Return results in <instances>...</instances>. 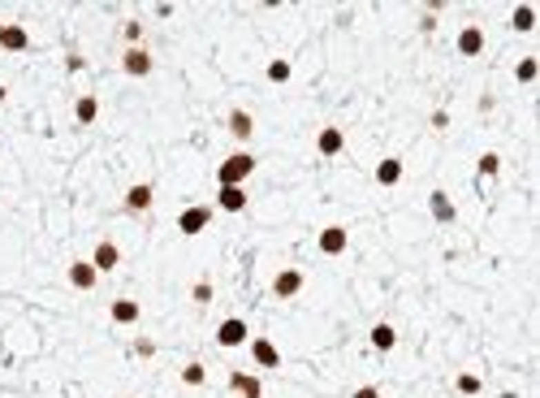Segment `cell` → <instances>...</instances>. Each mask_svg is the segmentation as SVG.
<instances>
[{
  "label": "cell",
  "mask_w": 540,
  "mask_h": 398,
  "mask_svg": "<svg viewBox=\"0 0 540 398\" xmlns=\"http://www.w3.org/2000/svg\"><path fill=\"white\" fill-rule=\"evenodd\" d=\"M251 173H255V156L251 152H234V156H225V161H221L217 178H221V186H242Z\"/></svg>",
  "instance_id": "cell-1"
},
{
  "label": "cell",
  "mask_w": 540,
  "mask_h": 398,
  "mask_svg": "<svg viewBox=\"0 0 540 398\" xmlns=\"http://www.w3.org/2000/svg\"><path fill=\"white\" fill-rule=\"evenodd\" d=\"M299 290H303V273H299V268H281L277 281H272V295L277 299H294Z\"/></svg>",
  "instance_id": "cell-2"
},
{
  "label": "cell",
  "mask_w": 540,
  "mask_h": 398,
  "mask_svg": "<svg viewBox=\"0 0 540 398\" xmlns=\"http://www.w3.org/2000/svg\"><path fill=\"white\" fill-rule=\"evenodd\" d=\"M208 221H212V208H186L182 217H177V230L182 234H203Z\"/></svg>",
  "instance_id": "cell-3"
},
{
  "label": "cell",
  "mask_w": 540,
  "mask_h": 398,
  "mask_svg": "<svg viewBox=\"0 0 540 398\" xmlns=\"http://www.w3.org/2000/svg\"><path fill=\"white\" fill-rule=\"evenodd\" d=\"M121 66H126V74L143 78V74H152V52H147V48H130V52L121 57Z\"/></svg>",
  "instance_id": "cell-4"
},
{
  "label": "cell",
  "mask_w": 540,
  "mask_h": 398,
  "mask_svg": "<svg viewBox=\"0 0 540 398\" xmlns=\"http://www.w3.org/2000/svg\"><path fill=\"white\" fill-rule=\"evenodd\" d=\"M346 243H350V238H346V230H341V226L320 230V251H324V256H341V251H346Z\"/></svg>",
  "instance_id": "cell-5"
},
{
  "label": "cell",
  "mask_w": 540,
  "mask_h": 398,
  "mask_svg": "<svg viewBox=\"0 0 540 398\" xmlns=\"http://www.w3.org/2000/svg\"><path fill=\"white\" fill-rule=\"evenodd\" d=\"M217 342L221 346H242V342H247V325H242L238 316H229V321L217 329Z\"/></svg>",
  "instance_id": "cell-6"
},
{
  "label": "cell",
  "mask_w": 540,
  "mask_h": 398,
  "mask_svg": "<svg viewBox=\"0 0 540 398\" xmlns=\"http://www.w3.org/2000/svg\"><path fill=\"white\" fill-rule=\"evenodd\" d=\"M117 260H121V251H117V243H100V247H95V256H91V264H95V273H112V268H117Z\"/></svg>",
  "instance_id": "cell-7"
},
{
  "label": "cell",
  "mask_w": 540,
  "mask_h": 398,
  "mask_svg": "<svg viewBox=\"0 0 540 398\" xmlns=\"http://www.w3.org/2000/svg\"><path fill=\"white\" fill-rule=\"evenodd\" d=\"M251 355H255L259 368H277V364H281V351H277L268 338H255V342H251Z\"/></svg>",
  "instance_id": "cell-8"
},
{
  "label": "cell",
  "mask_w": 540,
  "mask_h": 398,
  "mask_svg": "<svg viewBox=\"0 0 540 398\" xmlns=\"http://www.w3.org/2000/svg\"><path fill=\"white\" fill-rule=\"evenodd\" d=\"M217 203H221L225 212H242V208H247V190H242V186H221L217 190Z\"/></svg>",
  "instance_id": "cell-9"
},
{
  "label": "cell",
  "mask_w": 540,
  "mask_h": 398,
  "mask_svg": "<svg viewBox=\"0 0 540 398\" xmlns=\"http://www.w3.org/2000/svg\"><path fill=\"white\" fill-rule=\"evenodd\" d=\"M95 277H100V273H95V264H91V260H74V264H70V281L78 286V290H91Z\"/></svg>",
  "instance_id": "cell-10"
},
{
  "label": "cell",
  "mask_w": 540,
  "mask_h": 398,
  "mask_svg": "<svg viewBox=\"0 0 540 398\" xmlns=\"http://www.w3.org/2000/svg\"><path fill=\"white\" fill-rule=\"evenodd\" d=\"M458 52H463V57H480L484 52V30L480 26H467L463 35H458Z\"/></svg>",
  "instance_id": "cell-11"
},
{
  "label": "cell",
  "mask_w": 540,
  "mask_h": 398,
  "mask_svg": "<svg viewBox=\"0 0 540 398\" xmlns=\"http://www.w3.org/2000/svg\"><path fill=\"white\" fill-rule=\"evenodd\" d=\"M341 143H346V139H341V130H337V126H324V130L316 135V148H320V156H337V152H341Z\"/></svg>",
  "instance_id": "cell-12"
},
{
  "label": "cell",
  "mask_w": 540,
  "mask_h": 398,
  "mask_svg": "<svg viewBox=\"0 0 540 398\" xmlns=\"http://www.w3.org/2000/svg\"><path fill=\"white\" fill-rule=\"evenodd\" d=\"M376 182H381V186L402 182V161H398V156H385V161L376 165Z\"/></svg>",
  "instance_id": "cell-13"
},
{
  "label": "cell",
  "mask_w": 540,
  "mask_h": 398,
  "mask_svg": "<svg viewBox=\"0 0 540 398\" xmlns=\"http://www.w3.org/2000/svg\"><path fill=\"white\" fill-rule=\"evenodd\" d=\"M126 208H130V212H147V208H152V186H147V182L130 186V195H126Z\"/></svg>",
  "instance_id": "cell-14"
},
{
  "label": "cell",
  "mask_w": 540,
  "mask_h": 398,
  "mask_svg": "<svg viewBox=\"0 0 540 398\" xmlns=\"http://www.w3.org/2000/svg\"><path fill=\"white\" fill-rule=\"evenodd\" d=\"M229 386H234L242 398H264V386H259L255 377H247V372H234V377H229Z\"/></svg>",
  "instance_id": "cell-15"
},
{
  "label": "cell",
  "mask_w": 540,
  "mask_h": 398,
  "mask_svg": "<svg viewBox=\"0 0 540 398\" xmlns=\"http://www.w3.org/2000/svg\"><path fill=\"white\" fill-rule=\"evenodd\" d=\"M0 43H5L9 48V52H26V30L22 26H0Z\"/></svg>",
  "instance_id": "cell-16"
},
{
  "label": "cell",
  "mask_w": 540,
  "mask_h": 398,
  "mask_svg": "<svg viewBox=\"0 0 540 398\" xmlns=\"http://www.w3.org/2000/svg\"><path fill=\"white\" fill-rule=\"evenodd\" d=\"M112 321L117 325H134L139 321V304L134 299H117V304H112Z\"/></svg>",
  "instance_id": "cell-17"
},
{
  "label": "cell",
  "mask_w": 540,
  "mask_h": 398,
  "mask_svg": "<svg viewBox=\"0 0 540 398\" xmlns=\"http://www.w3.org/2000/svg\"><path fill=\"white\" fill-rule=\"evenodd\" d=\"M394 342H398V329L394 325H376L372 329V346H376V351H394Z\"/></svg>",
  "instance_id": "cell-18"
},
{
  "label": "cell",
  "mask_w": 540,
  "mask_h": 398,
  "mask_svg": "<svg viewBox=\"0 0 540 398\" xmlns=\"http://www.w3.org/2000/svg\"><path fill=\"white\" fill-rule=\"evenodd\" d=\"M95 113H100V104H95V95H83V100L74 104V117H78V126H91V121H95Z\"/></svg>",
  "instance_id": "cell-19"
},
{
  "label": "cell",
  "mask_w": 540,
  "mask_h": 398,
  "mask_svg": "<svg viewBox=\"0 0 540 398\" xmlns=\"http://www.w3.org/2000/svg\"><path fill=\"white\" fill-rule=\"evenodd\" d=\"M229 130H234L238 139H251V130H255V121H251V113H234V117H229Z\"/></svg>",
  "instance_id": "cell-20"
},
{
  "label": "cell",
  "mask_w": 540,
  "mask_h": 398,
  "mask_svg": "<svg viewBox=\"0 0 540 398\" xmlns=\"http://www.w3.org/2000/svg\"><path fill=\"white\" fill-rule=\"evenodd\" d=\"M536 26V9L532 5H519L514 9V30H532Z\"/></svg>",
  "instance_id": "cell-21"
},
{
  "label": "cell",
  "mask_w": 540,
  "mask_h": 398,
  "mask_svg": "<svg viewBox=\"0 0 540 398\" xmlns=\"http://www.w3.org/2000/svg\"><path fill=\"white\" fill-rule=\"evenodd\" d=\"M501 169V161H497V152H484L480 156V178H493V173Z\"/></svg>",
  "instance_id": "cell-22"
},
{
  "label": "cell",
  "mask_w": 540,
  "mask_h": 398,
  "mask_svg": "<svg viewBox=\"0 0 540 398\" xmlns=\"http://www.w3.org/2000/svg\"><path fill=\"white\" fill-rule=\"evenodd\" d=\"M432 212H437L441 221H450V217H454V208H450V199H446V195H441V190H437V195H432Z\"/></svg>",
  "instance_id": "cell-23"
},
{
  "label": "cell",
  "mask_w": 540,
  "mask_h": 398,
  "mask_svg": "<svg viewBox=\"0 0 540 398\" xmlns=\"http://www.w3.org/2000/svg\"><path fill=\"white\" fill-rule=\"evenodd\" d=\"M514 74H519V83H532V78H536V61H532V57H523Z\"/></svg>",
  "instance_id": "cell-24"
},
{
  "label": "cell",
  "mask_w": 540,
  "mask_h": 398,
  "mask_svg": "<svg viewBox=\"0 0 540 398\" xmlns=\"http://www.w3.org/2000/svg\"><path fill=\"white\" fill-rule=\"evenodd\" d=\"M458 394H480V377L463 372V377H458Z\"/></svg>",
  "instance_id": "cell-25"
},
{
  "label": "cell",
  "mask_w": 540,
  "mask_h": 398,
  "mask_svg": "<svg viewBox=\"0 0 540 398\" xmlns=\"http://www.w3.org/2000/svg\"><path fill=\"white\" fill-rule=\"evenodd\" d=\"M268 78H272V83H286V78H290V61H272V66H268Z\"/></svg>",
  "instance_id": "cell-26"
},
{
  "label": "cell",
  "mask_w": 540,
  "mask_h": 398,
  "mask_svg": "<svg viewBox=\"0 0 540 398\" xmlns=\"http://www.w3.org/2000/svg\"><path fill=\"white\" fill-rule=\"evenodd\" d=\"M182 381H186V386H199V381H203V364H190V368L182 372Z\"/></svg>",
  "instance_id": "cell-27"
},
{
  "label": "cell",
  "mask_w": 540,
  "mask_h": 398,
  "mask_svg": "<svg viewBox=\"0 0 540 398\" xmlns=\"http://www.w3.org/2000/svg\"><path fill=\"white\" fill-rule=\"evenodd\" d=\"M208 299H212V286L199 281V286H194V304H208Z\"/></svg>",
  "instance_id": "cell-28"
},
{
  "label": "cell",
  "mask_w": 540,
  "mask_h": 398,
  "mask_svg": "<svg viewBox=\"0 0 540 398\" xmlns=\"http://www.w3.org/2000/svg\"><path fill=\"white\" fill-rule=\"evenodd\" d=\"M354 398H381V390H372V386H363V390H354Z\"/></svg>",
  "instance_id": "cell-29"
},
{
  "label": "cell",
  "mask_w": 540,
  "mask_h": 398,
  "mask_svg": "<svg viewBox=\"0 0 540 398\" xmlns=\"http://www.w3.org/2000/svg\"><path fill=\"white\" fill-rule=\"evenodd\" d=\"M0 100H5V87H0Z\"/></svg>",
  "instance_id": "cell-30"
}]
</instances>
